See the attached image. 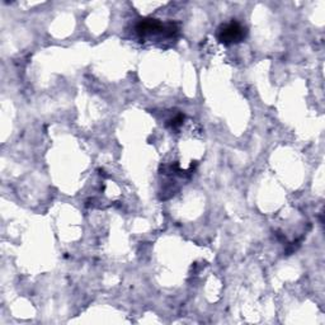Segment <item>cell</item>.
<instances>
[{
    "instance_id": "1",
    "label": "cell",
    "mask_w": 325,
    "mask_h": 325,
    "mask_svg": "<svg viewBox=\"0 0 325 325\" xmlns=\"http://www.w3.org/2000/svg\"><path fill=\"white\" fill-rule=\"evenodd\" d=\"M246 37V29L236 20H231L230 23L223 24L217 29V39L223 45H231V43H239L244 41Z\"/></svg>"
},
{
    "instance_id": "2",
    "label": "cell",
    "mask_w": 325,
    "mask_h": 325,
    "mask_svg": "<svg viewBox=\"0 0 325 325\" xmlns=\"http://www.w3.org/2000/svg\"><path fill=\"white\" fill-rule=\"evenodd\" d=\"M183 120H184V116H183V115H178V116H177V117H174L172 120V121H170V126H172L173 128H178L179 126L182 124Z\"/></svg>"
}]
</instances>
